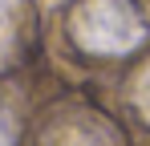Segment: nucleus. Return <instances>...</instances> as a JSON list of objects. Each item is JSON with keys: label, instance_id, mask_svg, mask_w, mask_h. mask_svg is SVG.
<instances>
[{"label": "nucleus", "instance_id": "nucleus-2", "mask_svg": "<svg viewBox=\"0 0 150 146\" xmlns=\"http://www.w3.org/2000/svg\"><path fill=\"white\" fill-rule=\"evenodd\" d=\"M33 45V4L28 0H0V73L16 69Z\"/></svg>", "mask_w": 150, "mask_h": 146}, {"label": "nucleus", "instance_id": "nucleus-5", "mask_svg": "<svg viewBox=\"0 0 150 146\" xmlns=\"http://www.w3.org/2000/svg\"><path fill=\"white\" fill-rule=\"evenodd\" d=\"M0 146H16V118L4 101H0Z\"/></svg>", "mask_w": 150, "mask_h": 146}, {"label": "nucleus", "instance_id": "nucleus-4", "mask_svg": "<svg viewBox=\"0 0 150 146\" xmlns=\"http://www.w3.org/2000/svg\"><path fill=\"white\" fill-rule=\"evenodd\" d=\"M134 110H138V118L150 126V65L134 77Z\"/></svg>", "mask_w": 150, "mask_h": 146}, {"label": "nucleus", "instance_id": "nucleus-1", "mask_svg": "<svg viewBox=\"0 0 150 146\" xmlns=\"http://www.w3.org/2000/svg\"><path fill=\"white\" fill-rule=\"evenodd\" d=\"M69 41L85 57H130L150 41L138 0H77L69 8Z\"/></svg>", "mask_w": 150, "mask_h": 146}, {"label": "nucleus", "instance_id": "nucleus-3", "mask_svg": "<svg viewBox=\"0 0 150 146\" xmlns=\"http://www.w3.org/2000/svg\"><path fill=\"white\" fill-rule=\"evenodd\" d=\"M118 138L110 126H101L89 114H73V118H61L49 130V138H41V146H110Z\"/></svg>", "mask_w": 150, "mask_h": 146}]
</instances>
